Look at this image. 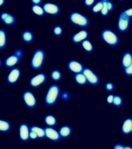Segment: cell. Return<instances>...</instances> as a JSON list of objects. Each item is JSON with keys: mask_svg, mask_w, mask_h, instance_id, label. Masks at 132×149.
<instances>
[{"mask_svg": "<svg viewBox=\"0 0 132 149\" xmlns=\"http://www.w3.org/2000/svg\"><path fill=\"white\" fill-rule=\"evenodd\" d=\"M60 94V87L58 84H53L49 86L44 98V102L48 106H53L57 102Z\"/></svg>", "mask_w": 132, "mask_h": 149, "instance_id": "1", "label": "cell"}, {"mask_svg": "<svg viewBox=\"0 0 132 149\" xmlns=\"http://www.w3.org/2000/svg\"><path fill=\"white\" fill-rule=\"evenodd\" d=\"M100 36L105 42L111 47L117 46L120 41L118 35L109 28L103 29L101 31Z\"/></svg>", "mask_w": 132, "mask_h": 149, "instance_id": "2", "label": "cell"}, {"mask_svg": "<svg viewBox=\"0 0 132 149\" xmlns=\"http://www.w3.org/2000/svg\"><path fill=\"white\" fill-rule=\"evenodd\" d=\"M69 19L73 24L81 28H87L90 24V20L88 17L77 11L71 12L70 14Z\"/></svg>", "mask_w": 132, "mask_h": 149, "instance_id": "3", "label": "cell"}, {"mask_svg": "<svg viewBox=\"0 0 132 149\" xmlns=\"http://www.w3.org/2000/svg\"><path fill=\"white\" fill-rule=\"evenodd\" d=\"M46 52L42 48H37L32 54L30 60V67L34 70H39L42 67L46 58Z\"/></svg>", "mask_w": 132, "mask_h": 149, "instance_id": "4", "label": "cell"}, {"mask_svg": "<svg viewBox=\"0 0 132 149\" xmlns=\"http://www.w3.org/2000/svg\"><path fill=\"white\" fill-rule=\"evenodd\" d=\"M24 56V51L20 48L14 50L13 53L5 59L4 65L6 68H12L16 67Z\"/></svg>", "mask_w": 132, "mask_h": 149, "instance_id": "5", "label": "cell"}, {"mask_svg": "<svg viewBox=\"0 0 132 149\" xmlns=\"http://www.w3.org/2000/svg\"><path fill=\"white\" fill-rule=\"evenodd\" d=\"M131 18L127 16L123 11L119 15L117 22V29L120 33H125L128 31L130 27Z\"/></svg>", "mask_w": 132, "mask_h": 149, "instance_id": "6", "label": "cell"}, {"mask_svg": "<svg viewBox=\"0 0 132 149\" xmlns=\"http://www.w3.org/2000/svg\"><path fill=\"white\" fill-rule=\"evenodd\" d=\"M82 72L86 77L88 83L91 86H95L100 83V78L91 68L88 67L84 68Z\"/></svg>", "mask_w": 132, "mask_h": 149, "instance_id": "7", "label": "cell"}, {"mask_svg": "<svg viewBox=\"0 0 132 149\" xmlns=\"http://www.w3.org/2000/svg\"><path fill=\"white\" fill-rule=\"evenodd\" d=\"M47 80L46 73L40 72L32 76L29 80V84L32 88H37L45 83Z\"/></svg>", "mask_w": 132, "mask_h": 149, "instance_id": "8", "label": "cell"}, {"mask_svg": "<svg viewBox=\"0 0 132 149\" xmlns=\"http://www.w3.org/2000/svg\"><path fill=\"white\" fill-rule=\"evenodd\" d=\"M22 98L26 106L29 108H34L37 105V101L34 94L30 90H26L22 94Z\"/></svg>", "mask_w": 132, "mask_h": 149, "instance_id": "9", "label": "cell"}, {"mask_svg": "<svg viewBox=\"0 0 132 149\" xmlns=\"http://www.w3.org/2000/svg\"><path fill=\"white\" fill-rule=\"evenodd\" d=\"M42 7L44 10L45 14L51 15H57L59 14L60 12V6L54 3L46 2L42 5Z\"/></svg>", "mask_w": 132, "mask_h": 149, "instance_id": "10", "label": "cell"}, {"mask_svg": "<svg viewBox=\"0 0 132 149\" xmlns=\"http://www.w3.org/2000/svg\"><path fill=\"white\" fill-rule=\"evenodd\" d=\"M21 70L17 67L12 68L7 75L6 80L8 84H16L20 77H21Z\"/></svg>", "mask_w": 132, "mask_h": 149, "instance_id": "11", "label": "cell"}, {"mask_svg": "<svg viewBox=\"0 0 132 149\" xmlns=\"http://www.w3.org/2000/svg\"><path fill=\"white\" fill-rule=\"evenodd\" d=\"M67 67L70 72L74 74L81 73L83 72L84 69L83 64L79 61L72 59L68 62Z\"/></svg>", "mask_w": 132, "mask_h": 149, "instance_id": "12", "label": "cell"}, {"mask_svg": "<svg viewBox=\"0 0 132 149\" xmlns=\"http://www.w3.org/2000/svg\"><path fill=\"white\" fill-rule=\"evenodd\" d=\"M44 128L45 137L54 142L59 141L61 139L58 130H56L53 127L46 126Z\"/></svg>", "mask_w": 132, "mask_h": 149, "instance_id": "13", "label": "cell"}, {"mask_svg": "<svg viewBox=\"0 0 132 149\" xmlns=\"http://www.w3.org/2000/svg\"><path fill=\"white\" fill-rule=\"evenodd\" d=\"M89 36V32L86 29H82L75 33L71 37V40L74 44H79L87 40Z\"/></svg>", "mask_w": 132, "mask_h": 149, "instance_id": "14", "label": "cell"}, {"mask_svg": "<svg viewBox=\"0 0 132 149\" xmlns=\"http://www.w3.org/2000/svg\"><path fill=\"white\" fill-rule=\"evenodd\" d=\"M30 129L27 124L22 123L20 124L19 127V137L22 141H27L30 139Z\"/></svg>", "mask_w": 132, "mask_h": 149, "instance_id": "15", "label": "cell"}, {"mask_svg": "<svg viewBox=\"0 0 132 149\" xmlns=\"http://www.w3.org/2000/svg\"><path fill=\"white\" fill-rule=\"evenodd\" d=\"M0 20L7 26H12L16 22V17L7 12H3L0 14Z\"/></svg>", "mask_w": 132, "mask_h": 149, "instance_id": "16", "label": "cell"}, {"mask_svg": "<svg viewBox=\"0 0 132 149\" xmlns=\"http://www.w3.org/2000/svg\"><path fill=\"white\" fill-rule=\"evenodd\" d=\"M132 128V118H127L124 119L121 126V132L124 135H128L131 133Z\"/></svg>", "mask_w": 132, "mask_h": 149, "instance_id": "17", "label": "cell"}, {"mask_svg": "<svg viewBox=\"0 0 132 149\" xmlns=\"http://www.w3.org/2000/svg\"><path fill=\"white\" fill-rule=\"evenodd\" d=\"M132 63V52L130 51H125L121 58V65L123 69L128 68Z\"/></svg>", "mask_w": 132, "mask_h": 149, "instance_id": "18", "label": "cell"}, {"mask_svg": "<svg viewBox=\"0 0 132 149\" xmlns=\"http://www.w3.org/2000/svg\"><path fill=\"white\" fill-rule=\"evenodd\" d=\"M58 132L60 135V137L66 138L69 137L71 135L72 132V128L70 126L65 125L62 126L59 129Z\"/></svg>", "mask_w": 132, "mask_h": 149, "instance_id": "19", "label": "cell"}, {"mask_svg": "<svg viewBox=\"0 0 132 149\" xmlns=\"http://www.w3.org/2000/svg\"><path fill=\"white\" fill-rule=\"evenodd\" d=\"M21 38L26 43H31L34 40V35L30 31H23L21 34Z\"/></svg>", "mask_w": 132, "mask_h": 149, "instance_id": "20", "label": "cell"}, {"mask_svg": "<svg viewBox=\"0 0 132 149\" xmlns=\"http://www.w3.org/2000/svg\"><path fill=\"white\" fill-rule=\"evenodd\" d=\"M44 122L48 126L53 127L57 124V120L55 116L51 114H46L44 117Z\"/></svg>", "mask_w": 132, "mask_h": 149, "instance_id": "21", "label": "cell"}, {"mask_svg": "<svg viewBox=\"0 0 132 149\" xmlns=\"http://www.w3.org/2000/svg\"><path fill=\"white\" fill-rule=\"evenodd\" d=\"M74 80L77 84L80 86H84L88 83L86 77L83 72L75 74L74 76Z\"/></svg>", "mask_w": 132, "mask_h": 149, "instance_id": "22", "label": "cell"}, {"mask_svg": "<svg viewBox=\"0 0 132 149\" xmlns=\"http://www.w3.org/2000/svg\"><path fill=\"white\" fill-rule=\"evenodd\" d=\"M30 130L35 132L39 138L42 139L45 137V131L44 128H42L40 126L37 125H32L30 127Z\"/></svg>", "mask_w": 132, "mask_h": 149, "instance_id": "23", "label": "cell"}, {"mask_svg": "<svg viewBox=\"0 0 132 149\" xmlns=\"http://www.w3.org/2000/svg\"><path fill=\"white\" fill-rule=\"evenodd\" d=\"M7 44V34L6 31L0 29V50L4 49Z\"/></svg>", "mask_w": 132, "mask_h": 149, "instance_id": "24", "label": "cell"}, {"mask_svg": "<svg viewBox=\"0 0 132 149\" xmlns=\"http://www.w3.org/2000/svg\"><path fill=\"white\" fill-rule=\"evenodd\" d=\"M81 45L84 50L86 51L87 52H88V53L92 52L94 50L93 45L88 39L85 40H84V41L82 42Z\"/></svg>", "mask_w": 132, "mask_h": 149, "instance_id": "25", "label": "cell"}, {"mask_svg": "<svg viewBox=\"0 0 132 149\" xmlns=\"http://www.w3.org/2000/svg\"><path fill=\"white\" fill-rule=\"evenodd\" d=\"M50 77L51 79L54 81L58 82L62 79V74L59 70L54 69L51 70Z\"/></svg>", "mask_w": 132, "mask_h": 149, "instance_id": "26", "label": "cell"}, {"mask_svg": "<svg viewBox=\"0 0 132 149\" xmlns=\"http://www.w3.org/2000/svg\"><path fill=\"white\" fill-rule=\"evenodd\" d=\"M31 10L34 14L39 17L44 16L46 14L42 6H41L40 5H32L31 6Z\"/></svg>", "mask_w": 132, "mask_h": 149, "instance_id": "27", "label": "cell"}, {"mask_svg": "<svg viewBox=\"0 0 132 149\" xmlns=\"http://www.w3.org/2000/svg\"><path fill=\"white\" fill-rule=\"evenodd\" d=\"M11 128V124L8 121L0 119V132H7Z\"/></svg>", "mask_w": 132, "mask_h": 149, "instance_id": "28", "label": "cell"}, {"mask_svg": "<svg viewBox=\"0 0 132 149\" xmlns=\"http://www.w3.org/2000/svg\"><path fill=\"white\" fill-rule=\"evenodd\" d=\"M103 5V0H100L97 2H95V3L92 6L91 11L94 14H97L99 13H100L101 10H102Z\"/></svg>", "mask_w": 132, "mask_h": 149, "instance_id": "29", "label": "cell"}, {"mask_svg": "<svg viewBox=\"0 0 132 149\" xmlns=\"http://www.w3.org/2000/svg\"><path fill=\"white\" fill-rule=\"evenodd\" d=\"M123 104L122 97L119 95H115L113 105L116 107H120L122 106Z\"/></svg>", "mask_w": 132, "mask_h": 149, "instance_id": "30", "label": "cell"}, {"mask_svg": "<svg viewBox=\"0 0 132 149\" xmlns=\"http://www.w3.org/2000/svg\"><path fill=\"white\" fill-rule=\"evenodd\" d=\"M54 35L56 36H59L63 34V28L59 25H56L53 29Z\"/></svg>", "mask_w": 132, "mask_h": 149, "instance_id": "31", "label": "cell"}, {"mask_svg": "<svg viewBox=\"0 0 132 149\" xmlns=\"http://www.w3.org/2000/svg\"><path fill=\"white\" fill-rule=\"evenodd\" d=\"M103 5L102 7V10L100 12V14L103 17H107L109 14V11L108 10L107 7L106 2V0H103Z\"/></svg>", "mask_w": 132, "mask_h": 149, "instance_id": "32", "label": "cell"}, {"mask_svg": "<svg viewBox=\"0 0 132 149\" xmlns=\"http://www.w3.org/2000/svg\"><path fill=\"white\" fill-rule=\"evenodd\" d=\"M104 88L107 92H113L115 90L114 83L111 81L106 82L104 84Z\"/></svg>", "mask_w": 132, "mask_h": 149, "instance_id": "33", "label": "cell"}, {"mask_svg": "<svg viewBox=\"0 0 132 149\" xmlns=\"http://www.w3.org/2000/svg\"><path fill=\"white\" fill-rule=\"evenodd\" d=\"M61 98L63 100H68L70 97V94L69 92L67 91H65L61 93L60 95Z\"/></svg>", "mask_w": 132, "mask_h": 149, "instance_id": "34", "label": "cell"}, {"mask_svg": "<svg viewBox=\"0 0 132 149\" xmlns=\"http://www.w3.org/2000/svg\"><path fill=\"white\" fill-rule=\"evenodd\" d=\"M106 2L107 7L109 11V13L112 12L115 8V4H114V2L111 1H109V0H106Z\"/></svg>", "mask_w": 132, "mask_h": 149, "instance_id": "35", "label": "cell"}, {"mask_svg": "<svg viewBox=\"0 0 132 149\" xmlns=\"http://www.w3.org/2000/svg\"><path fill=\"white\" fill-rule=\"evenodd\" d=\"M125 75L128 76H132V63L130 64L128 68L123 69Z\"/></svg>", "mask_w": 132, "mask_h": 149, "instance_id": "36", "label": "cell"}, {"mask_svg": "<svg viewBox=\"0 0 132 149\" xmlns=\"http://www.w3.org/2000/svg\"><path fill=\"white\" fill-rule=\"evenodd\" d=\"M114 94H110L107 96L106 98V102L109 105H113V100H114Z\"/></svg>", "mask_w": 132, "mask_h": 149, "instance_id": "37", "label": "cell"}, {"mask_svg": "<svg viewBox=\"0 0 132 149\" xmlns=\"http://www.w3.org/2000/svg\"><path fill=\"white\" fill-rule=\"evenodd\" d=\"M95 2V0H85L84 1V4L87 7H91L93 6Z\"/></svg>", "mask_w": 132, "mask_h": 149, "instance_id": "38", "label": "cell"}, {"mask_svg": "<svg viewBox=\"0 0 132 149\" xmlns=\"http://www.w3.org/2000/svg\"><path fill=\"white\" fill-rule=\"evenodd\" d=\"M122 11L127 16L130 17V18L132 17V7H130L128 9L123 10Z\"/></svg>", "mask_w": 132, "mask_h": 149, "instance_id": "39", "label": "cell"}, {"mask_svg": "<svg viewBox=\"0 0 132 149\" xmlns=\"http://www.w3.org/2000/svg\"><path fill=\"white\" fill-rule=\"evenodd\" d=\"M29 137H30V139H36L38 138V136H37V134L35 133V132H32V131H31L30 130V135H29Z\"/></svg>", "mask_w": 132, "mask_h": 149, "instance_id": "40", "label": "cell"}, {"mask_svg": "<svg viewBox=\"0 0 132 149\" xmlns=\"http://www.w3.org/2000/svg\"><path fill=\"white\" fill-rule=\"evenodd\" d=\"M124 146L121 143H116L112 149H123Z\"/></svg>", "mask_w": 132, "mask_h": 149, "instance_id": "41", "label": "cell"}, {"mask_svg": "<svg viewBox=\"0 0 132 149\" xmlns=\"http://www.w3.org/2000/svg\"><path fill=\"white\" fill-rule=\"evenodd\" d=\"M41 0H32L31 3L32 5H41L42 4Z\"/></svg>", "mask_w": 132, "mask_h": 149, "instance_id": "42", "label": "cell"}, {"mask_svg": "<svg viewBox=\"0 0 132 149\" xmlns=\"http://www.w3.org/2000/svg\"><path fill=\"white\" fill-rule=\"evenodd\" d=\"M5 0H0V7L2 6L3 5H4L5 3Z\"/></svg>", "mask_w": 132, "mask_h": 149, "instance_id": "43", "label": "cell"}, {"mask_svg": "<svg viewBox=\"0 0 132 149\" xmlns=\"http://www.w3.org/2000/svg\"><path fill=\"white\" fill-rule=\"evenodd\" d=\"M123 149H132V146H124Z\"/></svg>", "mask_w": 132, "mask_h": 149, "instance_id": "44", "label": "cell"}, {"mask_svg": "<svg viewBox=\"0 0 132 149\" xmlns=\"http://www.w3.org/2000/svg\"><path fill=\"white\" fill-rule=\"evenodd\" d=\"M2 60L0 58V66H1V64H2Z\"/></svg>", "mask_w": 132, "mask_h": 149, "instance_id": "45", "label": "cell"}, {"mask_svg": "<svg viewBox=\"0 0 132 149\" xmlns=\"http://www.w3.org/2000/svg\"><path fill=\"white\" fill-rule=\"evenodd\" d=\"M131 133H132V130H131Z\"/></svg>", "mask_w": 132, "mask_h": 149, "instance_id": "46", "label": "cell"}]
</instances>
